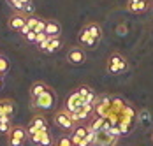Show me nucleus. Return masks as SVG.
Masks as SVG:
<instances>
[{
    "mask_svg": "<svg viewBox=\"0 0 153 146\" xmlns=\"http://www.w3.org/2000/svg\"><path fill=\"white\" fill-rule=\"evenodd\" d=\"M27 141H28V132H27V127L23 125H14L11 132L7 134L9 146H23Z\"/></svg>",
    "mask_w": 153,
    "mask_h": 146,
    "instance_id": "39448f33",
    "label": "nucleus"
},
{
    "mask_svg": "<svg viewBox=\"0 0 153 146\" xmlns=\"http://www.w3.org/2000/svg\"><path fill=\"white\" fill-rule=\"evenodd\" d=\"M104 32H102V27L97 23V21H90L86 23L83 28L79 30L77 34V42L81 48H95L97 42L102 39Z\"/></svg>",
    "mask_w": 153,
    "mask_h": 146,
    "instance_id": "f257e3e1",
    "label": "nucleus"
},
{
    "mask_svg": "<svg viewBox=\"0 0 153 146\" xmlns=\"http://www.w3.org/2000/svg\"><path fill=\"white\" fill-rule=\"evenodd\" d=\"M4 116H7V115H5V109H4V106H2V101H0V118H4Z\"/></svg>",
    "mask_w": 153,
    "mask_h": 146,
    "instance_id": "b1692460",
    "label": "nucleus"
},
{
    "mask_svg": "<svg viewBox=\"0 0 153 146\" xmlns=\"http://www.w3.org/2000/svg\"><path fill=\"white\" fill-rule=\"evenodd\" d=\"M55 101H56V93L53 90H48L46 93H42L41 97H37L35 101H32V106L35 109H41V111H48L55 106Z\"/></svg>",
    "mask_w": 153,
    "mask_h": 146,
    "instance_id": "423d86ee",
    "label": "nucleus"
},
{
    "mask_svg": "<svg viewBox=\"0 0 153 146\" xmlns=\"http://www.w3.org/2000/svg\"><path fill=\"white\" fill-rule=\"evenodd\" d=\"M93 111H95V104H85L79 111H76L74 115H72V120L77 123H81V121H88L90 118H92Z\"/></svg>",
    "mask_w": 153,
    "mask_h": 146,
    "instance_id": "9d476101",
    "label": "nucleus"
},
{
    "mask_svg": "<svg viewBox=\"0 0 153 146\" xmlns=\"http://www.w3.org/2000/svg\"><path fill=\"white\" fill-rule=\"evenodd\" d=\"M85 60H86L85 48H81V46H72V48L69 49V53H67V62H69L71 65H81V63H85Z\"/></svg>",
    "mask_w": 153,
    "mask_h": 146,
    "instance_id": "1a4fd4ad",
    "label": "nucleus"
},
{
    "mask_svg": "<svg viewBox=\"0 0 153 146\" xmlns=\"http://www.w3.org/2000/svg\"><path fill=\"white\" fill-rule=\"evenodd\" d=\"M14 125H13V118L11 116H4L0 118V134H4V136H7L11 129H13Z\"/></svg>",
    "mask_w": 153,
    "mask_h": 146,
    "instance_id": "f3484780",
    "label": "nucleus"
},
{
    "mask_svg": "<svg viewBox=\"0 0 153 146\" xmlns=\"http://www.w3.org/2000/svg\"><path fill=\"white\" fill-rule=\"evenodd\" d=\"M2 101V106H4V109H5V115L7 116H13V113H14V109H16V106L14 102H13V99H0Z\"/></svg>",
    "mask_w": 153,
    "mask_h": 146,
    "instance_id": "a211bd4d",
    "label": "nucleus"
},
{
    "mask_svg": "<svg viewBox=\"0 0 153 146\" xmlns=\"http://www.w3.org/2000/svg\"><path fill=\"white\" fill-rule=\"evenodd\" d=\"M106 69L109 74H123L127 69H128V60L127 57L120 53V51H114L107 57L106 62Z\"/></svg>",
    "mask_w": 153,
    "mask_h": 146,
    "instance_id": "f03ea898",
    "label": "nucleus"
},
{
    "mask_svg": "<svg viewBox=\"0 0 153 146\" xmlns=\"http://www.w3.org/2000/svg\"><path fill=\"white\" fill-rule=\"evenodd\" d=\"M76 92L81 95V99L85 101V104H95L97 102V93H95V90L92 86H88V85H79L76 88Z\"/></svg>",
    "mask_w": 153,
    "mask_h": 146,
    "instance_id": "f8f14e48",
    "label": "nucleus"
},
{
    "mask_svg": "<svg viewBox=\"0 0 153 146\" xmlns=\"http://www.w3.org/2000/svg\"><path fill=\"white\" fill-rule=\"evenodd\" d=\"M48 90H51V86L44 83V81H33L30 85V90H28V93H30V99L32 101H35L37 97H41L42 93H46Z\"/></svg>",
    "mask_w": 153,
    "mask_h": 146,
    "instance_id": "4468645a",
    "label": "nucleus"
},
{
    "mask_svg": "<svg viewBox=\"0 0 153 146\" xmlns=\"http://www.w3.org/2000/svg\"><path fill=\"white\" fill-rule=\"evenodd\" d=\"M23 39H25V41H28V42H33V44H35V39H37V34H35V32L32 30V32H28V34H27V35L23 37Z\"/></svg>",
    "mask_w": 153,
    "mask_h": 146,
    "instance_id": "4be33fe9",
    "label": "nucleus"
},
{
    "mask_svg": "<svg viewBox=\"0 0 153 146\" xmlns=\"http://www.w3.org/2000/svg\"><path fill=\"white\" fill-rule=\"evenodd\" d=\"M27 21H28V16L14 11L13 14L9 16V19H7V27H9V30H13V32L21 34V30L27 27Z\"/></svg>",
    "mask_w": 153,
    "mask_h": 146,
    "instance_id": "0eeeda50",
    "label": "nucleus"
},
{
    "mask_svg": "<svg viewBox=\"0 0 153 146\" xmlns=\"http://www.w3.org/2000/svg\"><path fill=\"white\" fill-rule=\"evenodd\" d=\"M7 4H9L14 11H19V0H7Z\"/></svg>",
    "mask_w": 153,
    "mask_h": 146,
    "instance_id": "5701e85b",
    "label": "nucleus"
},
{
    "mask_svg": "<svg viewBox=\"0 0 153 146\" xmlns=\"http://www.w3.org/2000/svg\"><path fill=\"white\" fill-rule=\"evenodd\" d=\"M150 0H127V11L132 14H143L150 7Z\"/></svg>",
    "mask_w": 153,
    "mask_h": 146,
    "instance_id": "9b49d317",
    "label": "nucleus"
},
{
    "mask_svg": "<svg viewBox=\"0 0 153 146\" xmlns=\"http://www.w3.org/2000/svg\"><path fill=\"white\" fill-rule=\"evenodd\" d=\"M39 21H41V16H35V14L28 16V21H27V27H25V28L28 30V32L35 30V27L39 25Z\"/></svg>",
    "mask_w": 153,
    "mask_h": 146,
    "instance_id": "6ab92c4d",
    "label": "nucleus"
},
{
    "mask_svg": "<svg viewBox=\"0 0 153 146\" xmlns=\"http://www.w3.org/2000/svg\"><path fill=\"white\" fill-rule=\"evenodd\" d=\"M152 141H153V132H152Z\"/></svg>",
    "mask_w": 153,
    "mask_h": 146,
    "instance_id": "bb28decb",
    "label": "nucleus"
},
{
    "mask_svg": "<svg viewBox=\"0 0 153 146\" xmlns=\"http://www.w3.org/2000/svg\"><path fill=\"white\" fill-rule=\"evenodd\" d=\"M55 146H74V143H72L71 136H62L55 141Z\"/></svg>",
    "mask_w": 153,
    "mask_h": 146,
    "instance_id": "aec40b11",
    "label": "nucleus"
},
{
    "mask_svg": "<svg viewBox=\"0 0 153 146\" xmlns=\"http://www.w3.org/2000/svg\"><path fill=\"white\" fill-rule=\"evenodd\" d=\"M48 37H60L62 35V25L58 19L53 18H46V30H44Z\"/></svg>",
    "mask_w": 153,
    "mask_h": 146,
    "instance_id": "ddd939ff",
    "label": "nucleus"
},
{
    "mask_svg": "<svg viewBox=\"0 0 153 146\" xmlns=\"http://www.w3.org/2000/svg\"><path fill=\"white\" fill-rule=\"evenodd\" d=\"M4 86V79H0V88Z\"/></svg>",
    "mask_w": 153,
    "mask_h": 146,
    "instance_id": "393cba45",
    "label": "nucleus"
},
{
    "mask_svg": "<svg viewBox=\"0 0 153 146\" xmlns=\"http://www.w3.org/2000/svg\"><path fill=\"white\" fill-rule=\"evenodd\" d=\"M62 46H63V41H62V37H49V42H48L46 53H48V55H53V53L60 51Z\"/></svg>",
    "mask_w": 153,
    "mask_h": 146,
    "instance_id": "dca6fc26",
    "label": "nucleus"
},
{
    "mask_svg": "<svg viewBox=\"0 0 153 146\" xmlns=\"http://www.w3.org/2000/svg\"><path fill=\"white\" fill-rule=\"evenodd\" d=\"M83 106H85V101L81 99V95L74 90L72 93H69V95H67V99H65V102H63V109H65V111H69L71 115H74V113L79 111Z\"/></svg>",
    "mask_w": 153,
    "mask_h": 146,
    "instance_id": "6e6552de",
    "label": "nucleus"
},
{
    "mask_svg": "<svg viewBox=\"0 0 153 146\" xmlns=\"http://www.w3.org/2000/svg\"><path fill=\"white\" fill-rule=\"evenodd\" d=\"M152 9H153V0H152Z\"/></svg>",
    "mask_w": 153,
    "mask_h": 146,
    "instance_id": "a878e982",
    "label": "nucleus"
},
{
    "mask_svg": "<svg viewBox=\"0 0 153 146\" xmlns=\"http://www.w3.org/2000/svg\"><path fill=\"white\" fill-rule=\"evenodd\" d=\"M27 132H28V141H32L37 146H55L53 136L49 130H37L33 127L27 125Z\"/></svg>",
    "mask_w": 153,
    "mask_h": 146,
    "instance_id": "7ed1b4c3",
    "label": "nucleus"
},
{
    "mask_svg": "<svg viewBox=\"0 0 153 146\" xmlns=\"http://www.w3.org/2000/svg\"><path fill=\"white\" fill-rule=\"evenodd\" d=\"M53 121H55V125H56L58 129H62V130H65V132H72L77 127L76 121L72 120V115H71L69 111H65L63 107H62V109H58V111L55 113Z\"/></svg>",
    "mask_w": 153,
    "mask_h": 146,
    "instance_id": "20e7f679",
    "label": "nucleus"
},
{
    "mask_svg": "<svg viewBox=\"0 0 153 146\" xmlns=\"http://www.w3.org/2000/svg\"><path fill=\"white\" fill-rule=\"evenodd\" d=\"M9 67H11V63H9V60L5 58L4 55H0V72H2L4 76H5V74L9 72Z\"/></svg>",
    "mask_w": 153,
    "mask_h": 146,
    "instance_id": "412c9836",
    "label": "nucleus"
},
{
    "mask_svg": "<svg viewBox=\"0 0 153 146\" xmlns=\"http://www.w3.org/2000/svg\"><path fill=\"white\" fill-rule=\"evenodd\" d=\"M28 127H33L37 130H49V125H48V120L44 118V115H33L28 121Z\"/></svg>",
    "mask_w": 153,
    "mask_h": 146,
    "instance_id": "2eb2a0df",
    "label": "nucleus"
}]
</instances>
